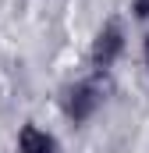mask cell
Returning <instances> with one entry per match:
<instances>
[{
    "label": "cell",
    "mask_w": 149,
    "mask_h": 153,
    "mask_svg": "<svg viewBox=\"0 0 149 153\" xmlns=\"http://www.w3.org/2000/svg\"><path fill=\"white\" fill-rule=\"evenodd\" d=\"M124 50V36H121V25H107L100 36H96V46H92V61L100 64V68H107L117 61V53Z\"/></svg>",
    "instance_id": "6da1fadb"
},
{
    "label": "cell",
    "mask_w": 149,
    "mask_h": 153,
    "mask_svg": "<svg viewBox=\"0 0 149 153\" xmlns=\"http://www.w3.org/2000/svg\"><path fill=\"white\" fill-rule=\"evenodd\" d=\"M100 107V93H96V85H74L71 96H68V114L74 117V121H85V117L92 114Z\"/></svg>",
    "instance_id": "7a4b0ae2"
},
{
    "label": "cell",
    "mask_w": 149,
    "mask_h": 153,
    "mask_svg": "<svg viewBox=\"0 0 149 153\" xmlns=\"http://www.w3.org/2000/svg\"><path fill=\"white\" fill-rule=\"evenodd\" d=\"M21 153H53V139L46 132H39L36 125L21 128Z\"/></svg>",
    "instance_id": "3957f363"
},
{
    "label": "cell",
    "mask_w": 149,
    "mask_h": 153,
    "mask_svg": "<svg viewBox=\"0 0 149 153\" xmlns=\"http://www.w3.org/2000/svg\"><path fill=\"white\" fill-rule=\"evenodd\" d=\"M135 14L146 18V14H149V0H135Z\"/></svg>",
    "instance_id": "277c9868"
},
{
    "label": "cell",
    "mask_w": 149,
    "mask_h": 153,
    "mask_svg": "<svg viewBox=\"0 0 149 153\" xmlns=\"http://www.w3.org/2000/svg\"><path fill=\"white\" fill-rule=\"evenodd\" d=\"M146 61H149V39H146Z\"/></svg>",
    "instance_id": "5b68a950"
}]
</instances>
